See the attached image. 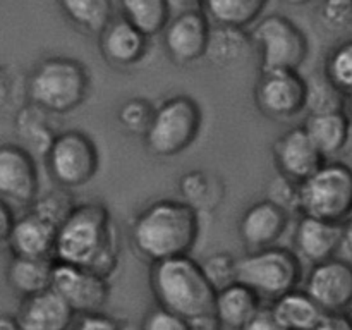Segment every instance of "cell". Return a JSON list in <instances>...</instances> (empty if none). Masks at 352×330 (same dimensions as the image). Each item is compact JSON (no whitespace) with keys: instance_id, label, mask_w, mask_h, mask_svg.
<instances>
[{"instance_id":"cell-1","label":"cell","mask_w":352,"mask_h":330,"mask_svg":"<svg viewBox=\"0 0 352 330\" xmlns=\"http://www.w3.org/2000/svg\"><path fill=\"white\" fill-rule=\"evenodd\" d=\"M119 232L103 203L76 205L57 229L54 260L88 268L110 278L119 267Z\"/></svg>"},{"instance_id":"cell-2","label":"cell","mask_w":352,"mask_h":330,"mask_svg":"<svg viewBox=\"0 0 352 330\" xmlns=\"http://www.w3.org/2000/svg\"><path fill=\"white\" fill-rule=\"evenodd\" d=\"M134 251L150 263L191 253L199 236L198 210L182 199H158L134 217Z\"/></svg>"},{"instance_id":"cell-3","label":"cell","mask_w":352,"mask_h":330,"mask_svg":"<svg viewBox=\"0 0 352 330\" xmlns=\"http://www.w3.org/2000/svg\"><path fill=\"white\" fill-rule=\"evenodd\" d=\"M150 285L158 305L184 318L213 309L217 291L189 254L151 263Z\"/></svg>"},{"instance_id":"cell-4","label":"cell","mask_w":352,"mask_h":330,"mask_svg":"<svg viewBox=\"0 0 352 330\" xmlns=\"http://www.w3.org/2000/svg\"><path fill=\"white\" fill-rule=\"evenodd\" d=\"M89 93V72L71 57H47L36 64L28 79L30 103L47 113L65 116L85 103Z\"/></svg>"},{"instance_id":"cell-5","label":"cell","mask_w":352,"mask_h":330,"mask_svg":"<svg viewBox=\"0 0 352 330\" xmlns=\"http://www.w3.org/2000/svg\"><path fill=\"white\" fill-rule=\"evenodd\" d=\"M302 280V263L298 253L282 246L248 251L237 258V282L253 289L263 301H275L298 289Z\"/></svg>"},{"instance_id":"cell-6","label":"cell","mask_w":352,"mask_h":330,"mask_svg":"<svg viewBox=\"0 0 352 330\" xmlns=\"http://www.w3.org/2000/svg\"><path fill=\"white\" fill-rule=\"evenodd\" d=\"M203 126V110L195 98L175 95L155 109L144 144L157 157H175L188 150Z\"/></svg>"},{"instance_id":"cell-7","label":"cell","mask_w":352,"mask_h":330,"mask_svg":"<svg viewBox=\"0 0 352 330\" xmlns=\"http://www.w3.org/2000/svg\"><path fill=\"white\" fill-rule=\"evenodd\" d=\"M301 215L346 226L352 217V167L327 160L301 182Z\"/></svg>"},{"instance_id":"cell-8","label":"cell","mask_w":352,"mask_h":330,"mask_svg":"<svg viewBox=\"0 0 352 330\" xmlns=\"http://www.w3.org/2000/svg\"><path fill=\"white\" fill-rule=\"evenodd\" d=\"M251 38L260 52V72L299 71L308 57L309 45L305 31L282 14L261 17L254 24Z\"/></svg>"},{"instance_id":"cell-9","label":"cell","mask_w":352,"mask_h":330,"mask_svg":"<svg viewBox=\"0 0 352 330\" xmlns=\"http://www.w3.org/2000/svg\"><path fill=\"white\" fill-rule=\"evenodd\" d=\"M45 158L52 179L67 189L88 184L100 167L98 146L88 134L78 129L57 134Z\"/></svg>"},{"instance_id":"cell-10","label":"cell","mask_w":352,"mask_h":330,"mask_svg":"<svg viewBox=\"0 0 352 330\" xmlns=\"http://www.w3.org/2000/svg\"><path fill=\"white\" fill-rule=\"evenodd\" d=\"M254 102L258 110L270 119H292L306 107V78L299 71L287 69L260 72Z\"/></svg>"},{"instance_id":"cell-11","label":"cell","mask_w":352,"mask_h":330,"mask_svg":"<svg viewBox=\"0 0 352 330\" xmlns=\"http://www.w3.org/2000/svg\"><path fill=\"white\" fill-rule=\"evenodd\" d=\"M52 289L62 296L76 315L100 313L110 299L109 278L88 268L55 261Z\"/></svg>"},{"instance_id":"cell-12","label":"cell","mask_w":352,"mask_h":330,"mask_svg":"<svg viewBox=\"0 0 352 330\" xmlns=\"http://www.w3.org/2000/svg\"><path fill=\"white\" fill-rule=\"evenodd\" d=\"M210 19L203 10H184L170 17L162 40L170 60L177 65H189L205 57L210 38Z\"/></svg>"},{"instance_id":"cell-13","label":"cell","mask_w":352,"mask_h":330,"mask_svg":"<svg viewBox=\"0 0 352 330\" xmlns=\"http://www.w3.org/2000/svg\"><path fill=\"white\" fill-rule=\"evenodd\" d=\"M305 291L325 313L346 311L352 301V263L337 256L315 263L305 280Z\"/></svg>"},{"instance_id":"cell-14","label":"cell","mask_w":352,"mask_h":330,"mask_svg":"<svg viewBox=\"0 0 352 330\" xmlns=\"http://www.w3.org/2000/svg\"><path fill=\"white\" fill-rule=\"evenodd\" d=\"M38 189L40 179L33 153L19 144H0V196L31 205Z\"/></svg>"},{"instance_id":"cell-15","label":"cell","mask_w":352,"mask_h":330,"mask_svg":"<svg viewBox=\"0 0 352 330\" xmlns=\"http://www.w3.org/2000/svg\"><path fill=\"white\" fill-rule=\"evenodd\" d=\"M274 158L278 174L302 182L327 162L302 126L282 133L274 143Z\"/></svg>"},{"instance_id":"cell-16","label":"cell","mask_w":352,"mask_h":330,"mask_svg":"<svg viewBox=\"0 0 352 330\" xmlns=\"http://www.w3.org/2000/svg\"><path fill=\"white\" fill-rule=\"evenodd\" d=\"M291 213L270 199H261L244 210L239 220V236L250 251L275 246L287 232Z\"/></svg>"},{"instance_id":"cell-17","label":"cell","mask_w":352,"mask_h":330,"mask_svg":"<svg viewBox=\"0 0 352 330\" xmlns=\"http://www.w3.org/2000/svg\"><path fill=\"white\" fill-rule=\"evenodd\" d=\"M344 236H346L344 223L301 215L294 232L296 253L308 263H320L337 256V251L342 250Z\"/></svg>"},{"instance_id":"cell-18","label":"cell","mask_w":352,"mask_h":330,"mask_svg":"<svg viewBox=\"0 0 352 330\" xmlns=\"http://www.w3.org/2000/svg\"><path fill=\"white\" fill-rule=\"evenodd\" d=\"M76 313L54 289L23 298L16 320L21 330H69Z\"/></svg>"},{"instance_id":"cell-19","label":"cell","mask_w":352,"mask_h":330,"mask_svg":"<svg viewBox=\"0 0 352 330\" xmlns=\"http://www.w3.org/2000/svg\"><path fill=\"white\" fill-rule=\"evenodd\" d=\"M150 38L124 17L112 19L98 34L100 52L113 67H133L148 54Z\"/></svg>"},{"instance_id":"cell-20","label":"cell","mask_w":352,"mask_h":330,"mask_svg":"<svg viewBox=\"0 0 352 330\" xmlns=\"http://www.w3.org/2000/svg\"><path fill=\"white\" fill-rule=\"evenodd\" d=\"M57 227L34 212H28L14 222L7 244L12 256L54 258Z\"/></svg>"},{"instance_id":"cell-21","label":"cell","mask_w":352,"mask_h":330,"mask_svg":"<svg viewBox=\"0 0 352 330\" xmlns=\"http://www.w3.org/2000/svg\"><path fill=\"white\" fill-rule=\"evenodd\" d=\"M261 308L263 299L253 289L237 280L217 291L213 302V311L217 313L222 325L230 330L243 329Z\"/></svg>"},{"instance_id":"cell-22","label":"cell","mask_w":352,"mask_h":330,"mask_svg":"<svg viewBox=\"0 0 352 330\" xmlns=\"http://www.w3.org/2000/svg\"><path fill=\"white\" fill-rule=\"evenodd\" d=\"M253 48L254 43L251 33H248L244 28L215 24V28L210 30L205 57L215 67L227 69L248 58Z\"/></svg>"},{"instance_id":"cell-23","label":"cell","mask_w":352,"mask_h":330,"mask_svg":"<svg viewBox=\"0 0 352 330\" xmlns=\"http://www.w3.org/2000/svg\"><path fill=\"white\" fill-rule=\"evenodd\" d=\"M275 318L285 330H313L325 315L305 289H292L270 302Z\"/></svg>"},{"instance_id":"cell-24","label":"cell","mask_w":352,"mask_h":330,"mask_svg":"<svg viewBox=\"0 0 352 330\" xmlns=\"http://www.w3.org/2000/svg\"><path fill=\"white\" fill-rule=\"evenodd\" d=\"M54 258L12 256L7 267V282L23 298L52 287Z\"/></svg>"},{"instance_id":"cell-25","label":"cell","mask_w":352,"mask_h":330,"mask_svg":"<svg viewBox=\"0 0 352 330\" xmlns=\"http://www.w3.org/2000/svg\"><path fill=\"white\" fill-rule=\"evenodd\" d=\"M349 124L351 119L344 110V112L330 113H308L302 127L316 144V148L322 151L323 157L330 158L340 155L342 151Z\"/></svg>"},{"instance_id":"cell-26","label":"cell","mask_w":352,"mask_h":330,"mask_svg":"<svg viewBox=\"0 0 352 330\" xmlns=\"http://www.w3.org/2000/svg\"><path fill=\"white\" fill-rule=\"evenodd\" d=\"M201 10L220 26L250 28L261 19L268 0H199Z\"/></svg>"},{"instance_id":"cell-27","label":"cell","mask_w":352,"mask_h":330,"mask_svg":"<svg viewBox=\"0 0 352 330\" xmlns=\"http://www.w3.org/2000/svg\"><path fill=\"white\" fill-rule=\"evenodd\" d=\"M65 19L88 34H100L113 19V0H58Z\"/></svg>"},{"instance_id":"cell-28","label":"cell","mask_w":352,"mask_h":330,"mask_svg":"<svg viewBox=\"0 0 352 330\" xmlns=\"http://www.w3.org/2000/svg\"><path fill=\"white\" fill-rule=\"evenodd\" d=\"M124 19L148 38L162 33L170 21L168 0H119Z\"/></svg>"},{"instance_id":"cell-29","label":"cell","mask_w":352,"mask_h":330,"mask_svg":"<svg viewBox=\"0 0 352 330\" xmlns=\"http://www.w3.org/2000/svg\"><path fill=\"white\" fill-rule=\"evenodd\" d=\"M45 113L47 112L41 110L40 107L30 103L17 113L16 127L19 136L26 143V150L30 153H41L47 157L57 134L48 126Z\"/></svg>"},{"instance_id":"cell-30","label":"cell","mask_w":352,"mask_h":330,"mask_svg":"<svg viewBox=\"0 0 352 330\" xmlns=\"http://www.w3.org/2000/svg\"><path fill=\"white\" fill-rule=\"evenodd\" d=\"M220 179H215L205 170H189L181 175L177 189L182 196V201L191 205L196 210H213L222 198L219 192Z\"/></svg>"},{"instance_id":"cell-31","label":"cell","mask_w":352,"mask_h":330,"mask_svg":"<svg viewBox=\"0 0 352 330\" xmlns=\"http://www.w3.org/2000/svg\"><path fill=\"white\" fill-rule=\"evenodd\" d=\"M347 95L337 88L325 71L306 78V107L309 113H330L346 110Z\"/></svg>"},{"instance_id":"cell-32","label":"cell","mask_w":352,"mask_h":330,"mask_svg":"<svg viewBox=\"0 0 352 330\" xmlns=\"http://www.w3.org/2000/svg\"><path fill=\"white\" fill-rule=\"evenodd\" d=\"M76 205L78 203L74 201L71 189L60 186L58 189H52L45 195H38L34 201L31 203V212H34L58 229L67 220Z\"/></svg>"},{"instance_id":"cell-33","label":"cell","mask_w":352,"mask_h":330,"mask_svg":"<svg viewBox=\"0 0 352 330\" xmlns=\"http://www.w3.org/2000/svg\"><path fill=\"white\" fill-rule=\"evenodd\" d=\"M155 109L157 107H153L148 100L140 98V96L129 98L117 110V120L127 133L144 136L148 127H150L151 119H153Z\"/></svg>"},{"instance_id":"cell-34","label":"cell","mask_w":352,"mask_h":330,"mask_svg":"<svg viewBox=\"0 0 352 330\" xmlns=\"http://www.w3.org/2000/svg\"><path fill=\"white\" fill-rule=\"evenodd\" d=\"M325 74L346 95L352 93V38L330 52L325 62Z\"/></svg>"},{"instance_id":"cell-35","label":"cell","mask_w":352,"mask_h":330,"mask_svg":"<svg viewBox=\"0 0 352 330\" xmlns=\"http://www.w3.org/2000/svg\"><path fill=\"white\" fill-rule=\"evenodd\" d=\"M201 268L215 291H220L237 280V258L226 251L210 254L201 263Z\"/></svg>"},{"instance_id":"cell-36","label":"cell","mask_w":352,"mask_h":330,"mask_svg":"<svg viewBox=\"0 0 352 330\" xmlns=\"http://www.w3.org/2000/svg\"><path fill=\"white\" fill-rule=\"evenodd\" d=\"M267 199L274 201L287 213H301V182L278 174L267 189Z\"/></svg>"},{"instance_id":"cell-37","label":"cell","mask_w":352,"mask_h":330,"mask_svg":"<svg viewBox=\"0 0 352 330\" xmlns=\"http://www.w3.org/2000/svg\"><path fill=\"white\" fill-rule=\"evenodd\" d=\"M320 19L332 31L352 28V0H322Z\"/></svg>"},{"instance_id":"cell-38","label":"cell","mask_w":352,"mask_h":330,"mask_svg":"<svg viewBox=\"0 0 352 330\" xmlns=\"http://www.w3.org/2000/svg\"><path fill=\"white\" fill-rule=\"evenodd\" d=\"M141 330H189V322L184 316L158 305L144 315Z\"/></svg>"},{"instance_id":"cell-39","label":"cell","mask_w":352,"mask_h":330,"mask_svg":"<svg viewBox=\"0 0 352 330\" xmlns=\"http://www.w3.org/2000/svg\"><path fill=\"white\" fill-rule=\"evenodd\" d=\"M71 330H124V325L103 311L81 315Z\"/></svg>"},{"instance_id":"cell-40","label":"cell","mask_w":352,"mask_h":330,"mask_svg":"<svg viewBox=\"0 0 352 330\" xmlns=\"http://www.w3.org/2000/svg\"><path fill=\"white\" fill-rule=\"evenodd\" d=\"M241 330H285V329L280 325V322L275 318L270 306H268V308H265L263 306V308H261L260 311H258L256 315H254L253 318H251Z\"/></svg>"},{"instance_id":"cell-41","label":"cell","mask_w":352,"mask_h":330,"mask_svg":"<svg viewBox=\"0 0 352 330\" xmlns=\"http://www.w3.org/2000/svg\"><path fill=\"white\" fill-rule=\"evenodd\" d=\"M313 330H352V322L344 311L325 313Z\"/></svg>"},{"instance_id":"cell-42","label":"cell","mask_w":352,"mask_h":330,"mask_svg":"<svg viewBox=\"0 0 352 330\" xmlns=\"http://www.w3.org/2000/svg\"><path fill=\"white\" fill-rule=\"evenodd\" d=\"M189 322V330H222L223 325L220 322V318L217 316V313L206 311L199 313V315L192 316V318H188Z\"/></svg>"},{"instance_id":"cell-43","label":"cell","mask_w":352,"mask_h":330,"mask_svg":"<svg viewBox=\"0 0 352 330\" xmlns=\"http://www.w3.org/2000/svg\"><path fill=\"white\" fill-rule=\"evenodd\" d=\"M14 222H16V217H14L12 208H10L9 203L0 196V244L9 241Z\"/></svg>"},{"instance_id":"cell-44","label":"cell","mask_w":352,"mask_h":330,"mask_svg":"<svg viewBox=\"0 0 352 330\" xmlns=\"http://www.w3.org/2000/svg\"><path fill=\"white\" fill-rule=\"evenodd\" d=\"M12 93V78L6 67H0V107L6 105Z\"/></svg>"},{"instance_id":"cell-45","label":"cell","mask_w":352,"mask_h":330,"mask_svg":"<svg viewBox=\"0 0 352 330\" xmlns=\"http://www.w3.org/2000/svg\"><path fill=\"white\" fill-rule=\"evenodd\" d=\"M340 155H344V158H346V160H344V162H346L347 165H351V167H352V120H351V124H349V131H347L346 143H344Z\"/></svg>"},{"instance_id":"cell-46","label":"cell","mask_w":352,"mask_h":330,"mask_svg":"<svg viewBox=\"0 0 352 330\" xmlns=\"http://www.w3.org/2000/svg\"><path fill=\"white\" fill-rule=\"evenodd\" d=\"M0 330H21L16 316H0Z\"/></svg>"},{"instance_id":"cell-47","label":"cell","mask_w":352,"mask_h":330,"mask_svg":"<svg viewBox=\"0 0 352 330\" xmlns=\"http://www.w3.org/2000/svg\"><path fill=\"white\" fill-rule=\"evenodd\" d=\"M342 250H347L352 254V217L349 222L346 223V236H344Z\"/></svg>"},{"instance_id":"cell-48","label":"cell","mask_w":352,"mask_h":330,"mask_svg":"<svg viewBox=\"0 0 352 330\" xmlns=\"http://www.w3.org/2000/svg\"><path fill=\"white\" fill-rule=\"evenodd\" d=\"M284 2L292 7H301V6H308V3H311L313 0H284Z\"/></svg>"},{"instance_id":"cell-49","label":"cell","mask_w":352,"mask_h":330,"mask_svg":"<svg viewBox=\"0 0 352 330\" xmlns=\"http://www.w3.org/2000/svg\"><path fill=\"white\" fill-rule=\"evenodd\" d=\"M346 112L349 116V119L352 120V93L347 95V102H346Z\"/></svg>"},{"instance_id":"cell-50","label":"cell","mask_w":352,"mask_h":330,"mask_svg":"<svg viewBox=\"0 0 352 330\" xmlns=\"http://www.w3.org/2000/svg\"><path fill=\"white\" fill-rule=\"evenodd\" d=\"M344 313H346V315L349 316V320H351V322H352V301L349 302V306H347V308H346V311H344Z\"/></svg>"}]
</instances>
